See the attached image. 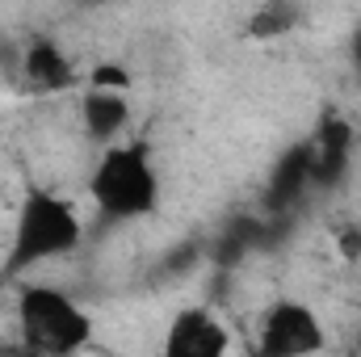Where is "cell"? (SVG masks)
I'll use <instances>...</instances> for the list:
<instances>
[{"label":"cell","instance_id":"6da1fadb","mask_svg":"<svg viewBox=\"0 0 361 357\" xmlns=\"http://www.w3.org/2000/svg\"><path fill=\"white\" fill-rule=\"evenodd\" d=\"M76 248H80L76 206L47 185H25V193L17 202L13 231H8V248L0 261V282H13V277L47 265V261H59Z\"/></svg>","mask_w":361,"mask_h":357},{"label":"cell","instance_id":"7a4b0ae2","mask_svg":"<svg viewBox=\"0 0 361 357\" xmlns=\"http://www.w3.org/2000/svg\"><path fill=\"white\" fill-rule=\"evenodd\" d=\"M160 169L147 139H122L97 156L89 198L105 223H135L160 210Z\"/></svg>","mask_w":361,"mask_h":357},{"label":"cell","instance_id":"3957f363","mask_svg":"<svg viewBox=\"0 0 361 357\" xmlns=\"http://www.w3.org/2000/svg\"><path fill=\"white\" fill-rule=\"evenodd\" d=\"M17 341L38 357H76L92 341L89 311L47 282H25L17 290Z\"/></svg>","mask_w":361,"mask_h":357},{"label":"cell","instance_id":"277c9868","mask_svg":"<svg viewBox=\"0 0 361 357\" xmlns=\"http://www.w3.org/2000/svg\"><path fill=\"white\" fill-rule=\"evenodd\" d=\"M324 345H328L324 320L302 298H277L257 328L252 357H315Z\"/></svg>","mask_w":361,"mask_h":357},{"label":"cell","instance_id":"5b68a950","mask_svg":"<svg viewBox=\"0 0 361 357\" xmlns=\"http://www.w3.org/2000/svg\"><path fill=\"white\" fill-rule=\"evenodd\" d=\"M311 143V189L315 193H336L349 169H353V147H357V126L341 109H324L315 131L307 135Z\"/></svg>","mask_w":361,"mask_h":357},{"label":"cell","instance_id":"8992f818","mask_svg":"<svg viewBox=\"0 0 361 357\" xmlns=\"http://www.w3.org/2000/svg\"><path fill=\"white\" fill-rule=\"evenodd\" d=\"M311 193V143L307 135L294 139L277 160H273L265 189H261V214L269 219H294L298 202Z\"/></svg>","mask_w":361,"mask_h":357},{"label":"cell","instance_id":"52a82bcc","mask_svg":"<svg viewBox=\"0 0 361 357\" xmlns=\"http://www.w3.org/2000/svg\"><path fill=\"white\" fill-rule=\"evenodd\" d=\"M231 337L210 307H180L164 328L160 357H227Z\"/></svg>","mask_w":361,"mask_h":357},{"label":"cell","instance_id":"ba28073f","mask_svg":"<svg viewBox=\"0 0 361 357\" xmlns=\"http://www.w3.org/2000/svg\"><path fill=\"white\" fill-rule=\"evenodd\" d=\"M21 80L34 92H63L76 85V63L51 34H30L21 42Z\"/></svg>","mask_w":361,"mask_h":357},{"label":"cell","instance_id":"9c48e42d","mask_svg":"<svg viewBox=\"0 0 361 357\" xmlns=\"http://www.w3.org/2000/svg\"><path fill=\"white\" fill-rule=\"evenodd\" d=\"M76 109H80V126H85L89 139L105 143V147L122 143V135H126V126H130V97H126V92L85 89Z\"/></svg>","mask_w":361,"mask_h":357},{"label":"cell","instance_id":"30bf717a","mask_svg":"<svg viewBox=\"0 0 361 357\" xmlns=\"http://www.w3.org/2000/svg\"><path fill=\"white\" fill-rule=\"evenodd\" d=\"M302 21H307V8H302V4H294V0H265V4H257V8L248 13L244 38H252V42H273V38L294 34Z\"/></svg>","mask_w":361,"mask_h":357},{"label":"cell","instance_id":"8fae6325","mask_svg":"<svg viewBox=\"0 0 361 357\" xmlns=\"http://www.w3.org/2000/svg\"><path fill=\"white\" fill-rule=\"evenodd\" d=\"M89 89L101 92H130V72L122 63H97L89 72Z\"/></svg>","mask_w":361,"mask_h":357},{"label":"cell","instance_id":"7c38bea8","mask_svg":"<svg viewBox=\"0 0 361 357\" xmlns=\"http://www.w3.org/2000/svg\"><path fill=\"white\" fill-rule=\"evenodd\" d=\"M0 76L4 80H21V42L0 34Z\"/></svg>","mask_w":361,"mask_h":357},{"label":"cell","instance_id":"4fadbf2b","mask_svg":"<svg viewBox=\"0 0 361 357\" xmlns=\"http://www.w3.org/2000/svg\"><path fill=\"white\" fill-rule=\"evenodd\" d=\"M336 253L357 265L361 261V223H341L336 227Z\"/></svg>","mask_w":361,"mask_h":357},{"label":"cell","instance_id":"5bb4252c","mask_svg":"<svg viewBox=\"0 0 361 357\" xmlns=\"http://www.w3.org/2000/svg\"><path fill=\"white\" fill-rule=\"evenodd\" d=\"M349 63H353V76H357V85H361V21L349 34Z\"/></svg>","mask_w":361,"mask_h":357},{"label":"cell","instance_id":"9a60e30c","mask_svg":"<svg viewBox=\"0 0 361 357\" xmlns=\"http://www.w3.org/2000/svg\"><path fill=\"white\" fill-rule=\"evenodd\" d=\"M0 357H25V345L21 341H0Z\"/></svg>","mask_w":361,"mask_h":357},{"label":"cell","instance_id":"2e32d148","mask_svg":"<svg viewBox=\"0 0 361 357\" xmlns=\"http://www.w3.org/2000/svg\"><path fill=\"white\" fill-rule=\"evenodd\" d=\"M357 357H361V324H357Z\"/></svg>","mask_w":361,"mask_h":357},{"label":"cell","instance_id":"e0dca14e","mask_svg":"<svg viewBox=\"0 0 361 357\" xmlns=\"http://www.w3.org/2000/svg\"><path fill=\"white\" fill-rule=\"evenodd\" d=\"M25 357H38V353H30V349H25Z\"/></svg>","mask_w":361,"mask_h":357}]
</instances>
